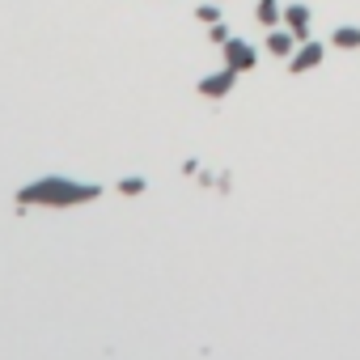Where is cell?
I'll return each instance as SVG.
<instances>
[{"mask_svg": "<svg viewBox=\"0 0 360 360\" xmlns=\"http://www.w3.org/2000/svg\"><path fill=\"white\" fill-rule=\"evenodd\" d=\"M97 195H102L97 182H72L60 174H47L17 191V208H77V203H93Z\"/></svg>", "mask_w": 360, "mask_h": 360, "instance_id": "1", "label": "cell"}, {"mask_svg": "<svg viewBox=\"0 0 360 360\" xmlns=\"http://www.w3.org/2000/svg\"><path fill=\"white\" fill-rule=\"evenodd\" d=\"M221 51H225V64L233 68V72H250L254 64H259V51H254V42H246V38H225L221 42Z\"/></svg>", "mask_w": 360, "mask_h": 360, "instance_id": "2", "label": "cell"}, {"mask_svg": "<svg viewBox=\"0 0 360 360\" xmlns=\"http://www.w3.org/2000/svg\"><path fill=\"white\" fill-rule=\"evenodd\" d=\"M322 56H327V47L305 38V42L292 51V56H288V72H310V68H318V64H322Z\"/></svg>", "mask_w": 360, "mask_h": 360, "instance_id": "3", "label": "cell"}, {"mask_svg": "<svg viewBox=\"0 0 360 360\" xmlns=\"http://www.w3.org/2000/svg\"><path fill=\"white\" fill-rule=\"evenodd\" d=\"M233 85H237V72L225 64L221 72H212V77H203V81H199V93H203V97H229Z\"/></svg>", "mask_w": 360, "mask_h": 360, "instance_id": "4", "label": "cell"}, {"mask_svg": "<svg viewBox=\"0 0 360 360\" xmlns=\"http://www.w3.org/2000/svg\"><path fill=\"white\" fill-rule=\"evenodd\" d=\"M284 22H288V30L297 34V42L310 38V9H305V5H284Z\"/></svg>", "mask_w": 360, "mask_h": 360, "instance_id": "5", "label": "cell"}, {"mask_svg": "<svg viewBox=\"0 0 360 360\" xmlns=\"http://www.w3.org/2000/svg\"><path fill=\"white\" fill-rule=\"evenodd\" d=\"M267 51H272V56H280V60H288L292 51H297V34H292V30H288V34H284V30H272V34H267Z\"/></svg>", "mask_w": 360, "mask_h": 360, "instance_id": "6", "label": "cell"}, {"mask_svg": "<svg viewBox=\"0 0 360 360\" xmlns=\"http://www.w3.org/2000/svg\"><path fill=\"white\" fill-rule=\"evenodd\" d=\"M254 17H259V26H276V22L284 17L280 0H259V9H254Z\"/></svg>", "mask_w": 360, "mask_h": 360, "instance_id": "7", "label": "cell"}, {"mask_svg": "<svg viewBox=\"0 0 360 360\" xmlns=\"http://www.w3.org/2000/svg\"><path fill=\"white\" fill-rule=\"evenodd\" d=\"M335 47H343V51L360 47V30H356V26H339V30H335Z\"/></svg>", "mask_w": 360, "mask_h": 360, "instance_id": "8", "label": "cell"}, {"mask_svg": "<svg viewBox=\"0 0 360 360\" xmlns=\"http://www.w3.org/2000/svg\"><path fill=\"white\" fill-rule=\"evenodd\" d=\"M144 187H148L144 178H123V182H119V195H140Z\"/></svg>", "mask_w": 360, "mask_h": 360, "instance_id": "9", "label": "cell"}, {"mask_svg": "<svg viewBox=\"0 0 360 360\" xmlns=\"http://www.w3.org/2000/svg\"><path fill=\"white\" fill-rule=\"evenodd\" d=\"M208 38H212L217 47H221V42L229 38V26H225V22H212V30H208Z\"/></svg>", "mask_w": 360, "mask_h": 360, "instance_id": "10", "label": "cell"}, {"mask_svg": "<svg viewBox=\"0 0 360 360\" xmlns=\"http://www.w3.org/2000/svg\"><path fill=\"white\" fill-rule=\"evenodd\" d=\"M199 22H208V26L221 22V9H217V5H203V9H199Z\"/></svg>", "mask_w": 360, "mask_h": 360, "instance_id": "11", "label": "cell"}]
</instances>
